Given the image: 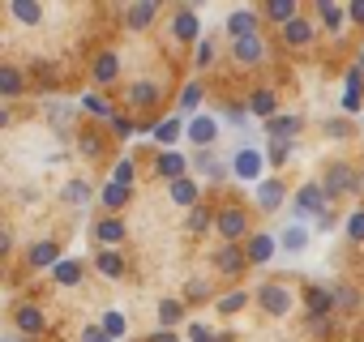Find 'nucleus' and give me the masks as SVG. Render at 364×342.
Masks as SVG:
<instances>
[{
  "label": "nucleus",
  "instance_id": "nucleus-1",
  "mask_svg": "<svg viewBox=\"0 0 364 342\" xmlns=\"http://www.w3.org/2000/svg\"><path fill=\"white\" fill-rule=\"evenodd\" d=\"M326 197H330V193H326L321 184H304V189L296 193V210H300V214H321V210H326Z\"/></svg>",
  "mask_w": 364,
  "mask_h": 342
},
{
  "label": "nucleus",
  "instance_id": "nucleus-2",
  "mask_svg": "<svg viewBox=\"0 0 364 342\" xmlns=\"http://www.w3.org/2000/svg\"><path fill=\"white\" fill-rule=\"evenodd\" d=\"M257 299H262V308H266V312H274V316H283V312L291 308V295H287V287H274V282H266V287L257 291Z\"/></svg>",
  "mask_w": 364,
  "mask_h": 342
},
{
  "label": "nucleus",
  "instance_id": "nucleus-3",
  "mask_svg": "<svg viewBox=\"0 0 364 342\" xmlns=\"http://www.w3.org/2000/svg\"><path fill=\"white\" fill-rule=\"evenodd\" d=\"M232 167H236L240 180H257V176H262V154H257V150H240Z\"/></svg>",
  "mask_w": 364,
  "mask_h": 342
},
{
  "label": "nucleus",
  "instance_id": "nucleus-4",
  "mask_svg": "<svg viewBox=\"0 0 364 342\" xmlns=\"http://www.w3.org/2000/svg\"><path fill=\"white\" fill-rule=\"evenodd\" d=\"M189 137H193V141H198V145H202V150H206V145H210V141H215V137H219V124H215V120H210V116H198V120H193V124H189Z\"/></svg>",
  "mask_w": 364,
  "mask_h": 342
},
{
  "label": "nucleus",
  "instance_id": "nucleus-5",
  "mask_svg": "<svg viewBox=\"0 0 364 342\" xmlns=\"http://www.w3.org/2000/svg\"><path fill=\"white\" fill-rule=\"evenodd\" d=\"M228 31H232L236 39H253V35H257V13H232V18H228Z\"/></svg>",
  "mask_w": 364,
  "mask_h": 342
},
{
  "label": "nucleus",
  "instance_id": "nucleus-6",
  "mask_svg": "<svg viewBox=\"0 0 364 342\" xmlns=\"http://www.w3.org/2000/svg\"><path fill=\"white\" fill-rule=\"evenodd\" d=\"M283 39H287L291 48H304V43L313 39V22H304V18H296V22H287V26H283Z\"/></svg>",
  "mask_w": 364,
  "mask_h": 342
},
{
  "label": "nucleus",
  "instance_id": "nucleus-7",
  "mask_svg": "<svg viewBox=\"0 0 364 342\" xmlns=\"http://www.w3.org/2000/svg\"><path fill=\"white\" fill-rule=\"evenodd\" d=\"M343 189H360V180H355V171H351V167H334V171H330L326 193H343Z\"/></svg>",
  "mask_w": 364,
  "mask_h": 342
},
{
  "label": "nucleus",
  "instance_id": "nucleus-8",
  "mask_svg": "<svg viewBox=\"0 0 364 342\" xmlns=\"http://www.w3.org/2000/svg\"><path fill=\"white\" fill-rule=\"evenodd\" d=\"M262 52H266V48H262L257 35H253V39H236V60H240V65H257Z\"/></svg>",
  "mask_w": 364,
  "mask_h": 342
},
{
  "label": "nucleus",
  "instance_id": "nucleus-9",
  "mask_svg": "<svg viewBox=\"0 0 364 342\" xmlns=\"http://www.w3.org/2000/svg\"><path fill=\"white\" fill-rule=\"evenodd\" d=\"M219 231H223L228 240H240V236H245V214H240V210H223V214H219Z\"/></svg>",
  "mask_w": 364,
  "mask_h": 342
},
{
  "label": "nucleus",
  "instance_id": "nucleus-10",
  "mask_svg": "<svg viewBox=\"0 0 364 342\" xmlns=\"http://www.w3.org/2000/svg\"><path fill=\"white\" fill-rule=\"evenodd\" d=\"M31 265H35V270H43V265L56 270V265H60V261H56V244H52V240H39V244L31 248Z\"/></svg>",
  "mask_w": 364,
  "mask_h": 342
},
{
  "label": "nucleus",
  "instance_id": "nucleus-11",
  "mask_svg": "<svg viewBox=\"0 0 364 342\" xmlns=\"http://www.w3.org/2000/svg\"><path fill=\"white\" fill-rule=\"evenodd\" d=\"M18 329H22V333H39V329H43V312H39L35 304H22V308H18Z\"/></svg>",
  "mask_w": 364,
  "mask_h": 342
},
{
  "label": "nucleus",
  "instance_id": "nucleus-12",
  "mask_svg": "<svg viewBox=\"0 0 364 342\" xmlns=\"http://www.w3.org/2000/svg\"><path fill=\"white\" fill-rule=\"evenodd\" d=\"M171 35H176V39H198V18H193L189 9L176 13V18H171Z\"/></svg>",
  "mask_w": 364,
  "mask_h": 342
},
{
  "label": "nucleus",
  "instance_id": "nucleus-13",
  "mask_svg": "<svg viewBox=\"0 0 364 342\" xmlns=\"http://www.w3.org/2000/svg\"><path fill=\"white\" fill-rule=\"evenodd\" d=\"M274 107H279L274 90H253V99H249V111H257V116H270V120H274Z\"/></svg>",
  "mask_w": 364,
  "mask_h": 342
},
{
  "label": "nucleus",
  "instance_id": "nucleus-14",
  "mask_svg": "<svg viewBox=\"0 0 364 342\" xmlns=\"http://www.w3.org/2000/svg\"><path fill=\"white\" fill-rule=\"evenodd\" d=\"M296 128H300V120H296V116H274V120H270V141H279V145H283Z\"/></svg>",
  "mask_w": 364,
  "mask_h": 342
},
{
  "label": "nucleus",
  "instance_id": "nucleus-15",
  "mask_svg": "<svg viewBox=\"0 0 364 342\" xmlns=\"http://www.w3.org/2000/svg\"><path fill=\"white\" fill-rule=\"evenodd\" d=\"M95 236H99V244H120V240H124V223H120V219H103V223L95 227Z\"/></svg>",
  "mask_w": 364,
  "mask_h": 342
},
{
  "label": "nucleus",
  "instance_id": "nucleus-16",
  "mask_svg": "<svg viewBox=\"0 0 364 342\" xmlns=\"http://www.w3.org/2000/svg\"><path fill=\"white\" fill-rule=\"evenodd\" d=\"M215 261H219V270H223V274H240V265H245V253H240L236 244H228V248H219V257H215Z\"/></svg>",
  "mask_w": 364,
  "mask_h": 342
},
{
  "label": "nucleus",
  "instance_id": "nucleus-17",
  "mask_svg": "<svg viewBox=\"0 0 364 342\" xmlns=\"http://www.w3.org/2000/svg\"><path fill=\"white\" fill-rule=\"evenodd\" d=\"M330 308H334V291L313 287V291H309V312H313V321H317V316H326Z\"/></svg>",
  "mask_w": 364,
  "mask_h": 342
},
{
  "label": "nucleus",
  "instance_id": "nucleus-18",
  "mask_svg": "<svg viewBox=\"0 0 364 342\" xmlns=\"http://www.w3.org/2000/svg\"><path fill=\"white\" fill-rule=\"evenodd\" d=\"M159 176H167L171 184L185 180V158H180V154H163V158H159Z\"/></svg>",
  "mask_w": 364,
  "mask_h": 342
},
{
  "label": "nucleus",
  "instance_id": "nucleus-19",
  "mask_svg": "<svg viewBox=\"0 0 364 342\" xmlns=\"http://www.w3.org/2000/svg\"><path fill=\"white\" fill-rule=\"evenodd\" d=\"M266 18H274V22H296V0H270L266 5Z\"/></svg>",
  "mask_w": 364,
  "mask_h": 342
},
{
  "label": "nucleus",
  "instance_id": "nucleus-20",
  "mask_svg": "<svg viewBox=\"0 0 364 342\" xmlns=\"http://www.w3.org/2000/svg\"><path fill=\"white\" fill-rule=\"evenodd\" d=\"M171 202H176V206H193V202H198V184H193V180H176V184H171Z\"/></svg>",
  "mask_w": 364,
  "mask_h": 342
},
{
  "label": "nucleus",
  "instance_id": "nucleus-21",
  "mask_svg": "<svg viewBox=\"0 0 364 342\" xmlns=\"http://www.w3.org/2000/svg\"><path fill=\"white\" fill-rule=\"evenodd\" d=\"M274 257V240L270 236H253L249 240V261H270Z\"/></svg>",
  "mask_w": 364,
  "mask_h": 342
},
{
  "label": "nucleus",
  "instance_id": "nucleus-22",
  "mask_svg": "<svg viewBox=\"0 0 364 342\" xmlns=\"http://www.w3.org/2000/svg\"><path fill=\"white\" fill-rule=\"evenodd\" d=\"M154 9H159V5H154V0H146V5H133V9H129V26H133V31H141V26H150V18H154Z\"/></svg>",
  "mask_w": 364,
  "mask_h": 342
},
{
  "label": "nucleus",
  "instance_id": "nucleus-23",
  "mask_svg": "<svg viewBox=\"0 0 364 342\" xmlns=\"http://www.w3.org/2000/svg\"><path fill=\"white\" fill-rule=\"evenodd\" d=\"M257 202H262L266 210H274V206L283 202V184H279V180H266V184L257 189Z\"/></svg>",
  "mask_w": 364,
  "mask_h": 342
},
{
  "label": "nucleus",
  "instance_id": "nucleus-24",
  "mask_svg": "<svg viewBox=\"0 0 364 342\" xmlns=\"http://www.w3.org/2000/svg\"><path fill=\"white\" fill-rule=\"evenodd\" d=\"M180 316H185V304H180V299H163V304H159V321H163L167 329H171Z\"/></svg>",
  "mask_w": 364,
  "mask_h": 342
},
{
  "label": "nucleus",
  "instance_id": "nucleus-25",
  "mask_svg": "<svg viewBox=\"0 0 364 342\" xmlns=\"http://www.w3.org/2000/svg\"><path fill=\"white\" fill-rule=\"evenodd\" d=\"M99 274H107V278H120V274H124V261H120V253H99Z\"/></svg>",
  "mask_w": 364,
  "mask_h": 342
},
{
  "label": "nucleus",
  "instance_id": "nucleus-26",
  "mask_svg": "<svg viewBox=\"0 0 364 342\" xmlns=\"http://www.w3.org/2000/svg\"><path fill=\"white\" fill-rule=\"evenodd\" d=\"M52 274H56V282H60V287H73V282L82 278V265H77V261H60Z\"/></svg>",
  "mask_w": 364,
  "mask_h": 342
},
{
  "label": "nucleus",
  "instance_id": "nucleus-27",
  "mask_svg": "<svg viewBox=\"0 0 364 342\" xmlns=\"http://www.w3.org/2000/svg\"><path fill=\"white\" fill-rule=\"evenodd\" d=\"M95 77H99V82H112V77H116V56H112V52H103V56L95 60Z\"/></svg>",
  "mask_w": 364,
  "mask_h": 342
},
{
  "label": "nucleus",
  "instance_id": "nucleus-28",
  "mask_svg": "<svg viewBox=\"0 0 364 342\" xmlns=\"http://www.w3.org/2000/svg\"><path fill=\"white\" fill-rule=\"evenodd\" d=\"M129 99H133V103H141V107H150V103H154V99H159V90H154V86H150V82H137V86H133V90H129Z\"/></svg>",
  "mask_w": 364,
  "mask_h": 342
},
{
  "label": "nucleus",
  "instance_id": "nucleus-29",
  "mask_svg": "<svg viewBox=\"0 0 364 342\" xmlns=\"http://www.w3.org/2000/svg\"><path fill=\"white\" fill-rule=\"evenodd\" d=\"M124 202H129V189H124V184H116V180H112V184H107V189H103V206H112V210H116V206H124Z\"/></svg>",
  "mask_w": 364,
  "mask_h": 342
},
{
  "label": "nucleus",
  "instance_id": "nucleus-30",
  "mask_svg": "<svg viewBox=\"0 0 364 342\" xmlns=\"http://www.w3.org/2000/svg\"><path fill=\"white\" fill-rule=\"evenodd\" d=\"M0 90L14 99V94L22 90V73H18V69H0Z\"/></svg>",
  "mask_w": 364,
  "mask_h": 342
},
{
  "label": "nucleus",
  "instance_id": "nucleus-31",
  "mask_svg": "<svg viewBox=\"0 0 364 342\" xmlns=\"http://www.w3.org/2000/svg\"><path fill=\"white\" fill-rule=\"evenodd\" d=\"M14 18L18 22H39L43 13H39V5H31V0H14Z\"/></svg>",
  "mask_w": 364,
  "mask_h": 342
},
{
  "label": "nucleus",
  "instance_id": "nucleus-32",
  "mask_svg": "<svg viewBox=\"0 0 364 342\" xmlns=\"http://www.w3.org/2000/svg\"><path fill=\"white\" fill-rule=\"evenodd\" d=\"M321 22H326L330 31H338V26H343V13H338V5H330V0H321Z\"/></svg>",
  "mask_w": 364,
  "mask_h": 342
},
{
  "label": "nucleus",
  "instance_id": "nucleus-33",
  "mask_svg": "<svg viewBox=\"0 0 364 342\" xmlns=\"http://www.w3.org/2000/svg\"><path fill=\"white\" fill-rule=\"evenodd\" d=\"M65 197H69V202H73V206H86V202H90V189H86V184H82V180H73V184H69V189H65Z\"/></svg>",
  "mask_w": 364,
  "mask_h": 342
},
{
  "label": "nucleus",
  "instance_id": "nucleus-34",
  "mask_svg": "<svg viewBox=\"0 0 364 342\" xmlns=\"http://www.w3.org/2000/svg\"><path fill=\"white\" fill-rule=\"evenodd\" d=\"M245 304H249V295H245V291H232L228 299H219V312H240Z\"/></svg>",
  "mask_w": 364,
  "mask_h": 342
},
{
  "label": "nucleus",
  "instance_id": "nucleus-35",
  "mask_svg": "<svg viewBox=\"0 0 364 342\" xmlns=\"http://www.w3.org/2000/svg\"><path fill=\"white\" fill-rule=\"evenodd\" d=\"M347 240H355V244L364 240V210H355V214L347 219Z\"/></svg>",
  "mask_w": 364,
  "mask_h": 342
},
{
  "label": "nucleus",
  "instance_id": "nucleus-36",
  "mask_svg": "<svg viewBox=\"0 0 364 342\" xmlns=\"http://www.w3.org/2000/svg\"><path fill=\"white\" fill-rule=\"evenodd\" d=\"M304 244H309V236H304V227H291V231L283 236V248H291V253H296V248H304Z\"/></svg>",
  "mask_w": 364,
  "mask_h": 342
},
{
  "label": "nucleus",
  "instance_id": "nucleus-37",
  "mask_svg": "<svg viewBox=\"0 0 364 342\" xmlns=\"http://www.w3.org/2000/svg\"><path fill=\"white\" fill-rule=\"evenodd\" d=\"M103 329H107V338H120V333H124V316H120V312H107V316H103Z\"/></svg>",
  "mask_w": 364,
  "mask_h": 342
},
{
  "label": "nucleus",
  "instance_id": "nucleus-38",
  "mask_svg": "<svg viewBox=\"0 0 364 342\" xmlns=\"http://www.w3.org/2000/svg\"><path fill=\"white\" fill-rule=\"evenodd\" d=\"M82 103H86V111H90V116H112V107H107V103H103L99 94H86Z\"/></svg>",
  "mask_w": 364,
  "mask_h": 342
},
{
  "label": "nucleus",
  "instance_id": "nucleus-39",
  "mask_svg": "<svg viewBox=\"0 0 364 342\" xmlns=\"http://www.w3.org/2000/svg\"><path fill=\"white\" fill-rule=\"evenodd\" d=\"M154 137H159V141H176V137H180V124H176V120H163V124L154 128Z\"/></svg>",
  "mask_w": 364,
  "mask_h": 342
},
{
  "label": "nucleus",
  "instance_id": "nucleus-40",
  "mask_svg": "<svg viewBox=\"0 0 364 342\" xmlns=\"http://www.w3.org/2000/svg\"><path fill=\"white\" fill-rule=\"evenodd\" d=\"M116 184H124V189L133 184V162H129V158H120V162H116Z\"/></svg>",
  "mask_w": 364,
  "mask_h": 342
},
{
  "label": "nucleus",
  "instance_id": "nucleus-41",
  "mask_svg": "<svg viewBox=\"0 0 364 342\" xmlns=\"http://www.w3.org/2000/svg\"><path fill=\"white\" fill-rule=\"evenodd\" d=\"M82 342H112V338H107L103 325H86V329H82Z\"/></svg>",
  "mask_w": 364,
  "mask_h": 342
},
{
  "label": "nucleus",
  "instance_id": "nucleus-42",
  "mask_svg": "<svg viewBox=\"0 0 364 342\" xmlns=\"http://www.w3.org/2000/svg\"><path fill=\"white\" fill-rule=\"evenodd\" d=\"M198 99H202V86H189L185 94H180V107H185V111H193V107H198Z\"/></svg>",
  "mask_w": 364,
  "mask_h": 342
},
{
  "label": "nucleus",
  "instance_id": "nucleus-43",
  "mask_svg": "<svg viewBox=\"0 0 364 342\" xmlns=\"http://www.w3.org/2000/svg\"><path fill=\"white\" fill-rule=\"evenodd\" d=\"M206 227H210V214L206 210H193L189 214V231H206Z\"/></svg>",
  "mask_w": 364,
  "mask_h": 342
},
{
  "label": "nucleus",
  "instance_id": "nucleus-44",
  "mask_svg": "<svg viewBox=\"0 0 364 342\" xmlns=\"http://www.w3.org/2000/svg\"><path fill=\"white\" fill-rule=\"evenodd\" d=\"M334 304H338V308H355V291H351V287H338V291H334Z\"/></svg>",
  "mask_w": 364,
  "mask_h": 342
},
{
  "label": "nucleus",
  "instance_id": "nucleus-45",
  "mask_svg": "<svg viewBox=\"0 0 364 342\" xmlns=\"http://www.w3.org/2000/svg\"><path fill=\"white\" fill-rule=\"evenodd\" d=\"M210 60H215V43H210V39H206V43H202V48H198V65H210Z\"/></svg>",
  "mask_w": 364,
  "mask_h": 342
},
{
  "label": "nucleus",
  "instance_id": "nucleus-46",
  "mask_svg": "<svg viewBox=\"0 0 364 342\" xmlns=\"http://www.w3.org/2000/svg\"><path fill=\"white\" fill-rule=\"evenodd\" d=\"M185 291H189V299H202V295H206V291H210V287H206V282H202V278H193V282H189V287H185Z\"/></svg>",
  "mask_w": 364,
  "mask_h": 342
},
{
  "label": "nucleus",
  "instance_id": "nucleus-47",
  "mask_svg": "<svg viewBox=\"0 0 364 342\" xmlns=\"http://www.w3.org/2000/svg\"><path fill=\"white\" fill-rule=\"evenodd\" d=\"M198 167H202V171H210V176H219V171H223V167H219L210 154H202V158H198Z\"/></svg>",
  "mask_w": 364,
  "mask_h": 342
},
{
  "label": "nucleus",
  "instance_id": "nucleus-48",
  "mask_svg": "<svg viewBox=\"0 0 364 342\" xmlns=\"http://www.w3.org/2000/svg\"><path fill=\"white\" fill-rule=\"evenodd\" d=\"M112 124H116V133H120V137H129V133H133V124H129V120H124V116H116V120H112Z\"/></svg>",
  "mask_w": 364,
  "mask_h": 342
},
{
  "label": "nucleus",
  "instance_id": "nucleus-49",
  "mask_svg": "<svg viewBox=\"0 0 364 342\" xmlns=\"http://www.w3.org/2000/svg\"><path fill=\"white\" fill-rule=\"evenodd\" d=\"M150 342H180V338L171 329H159V333H150Z\"/></svg>",
  "mask_w": 364,
  "mask_h": 342
},
{
  "label": "nucleus",
  "instance_id": "nucleus-50",
  "mask_svg": "<svg viewBox=\"0 0 364 342\" xmlns=\"http://www.w3.org/2000/svg\"><path fill=\"white\" fill-rule=\"evenodd\" d=\"M351 18H355V22H364V0H351Z\"/></svg>",
  "mask_w": 364,
  "mask_h": 342
},
{
  "label": "nucleus",
  "instance_id": "nucleus-51",
  "mask_svg": "<svg viewBox=\"0 0 364 342\" xmlns=\"http://www.w3.org/2000/svg\"><path fill=\"white\" fill-rule=\"evenodd\" d=\"M360 69H364V52H360Z\"/></svg>",
  "mask_w": 364,
  "mask_h": 342
}]
</instances>
